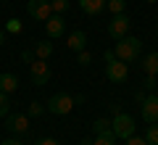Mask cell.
I'll return each mask as SVG.
<instances>
[{
  "label": "cell",
  "instance_id": "30bf717a",
  "mask_svg": "<svg viewBox=\"0 0 158 145\" xmlns=\"http://www.w3.org/2000/svg\"><path fill=\"white\" fill-rule=\"evenodd\" d=\"M6 127L16 134H27L29 132V116L27 113H8L6 116Z\"/></svg>",
  "mask_w": 158,
  "mask_h": 145
},
{
  "label": "cell",
  "instance_id": "9c48e42d",
  "mask_svg": "<svg viewBox=\"0 0 158 145\" xmlns=\"http://www.w3.org/2000/svg\"><path fill=\"white\" fill-rule=\"evenodd\" d=\"M45 34H48V40H61L63 34H66V21H63V16L53 13L45 21Z\"/></svg>",
  "mask_w": 158,
  "mask_h": 145
},
{
  "label": "cell",
  "instance_id": "52a82bcc",
  "mask_svg": "<svg viewBox=\"0 0 158 145\" xmlns=\"http://www.w3.org/2000/svg\"><path fill=\"white\" fill-rule=\"evenodd\" d=\"M27 11H29V16H32L34 21H42V24L53 16L50 0H29V3H27Z\"/></svg>",
  "mask_w": 158,
  "mask_h": 145
},
{
  "label": "cell",
  "instance_id": "ffe728a7",
  "mask_svg": "<svg viewBox=\"0 0 158 145\" xmlns=\"http://www.w3.org/2000/svg\"><path fill=\"white\" fill-rule=\"evenodd\" d=\"M6 32H11V34H21V32H24V24L19 21V19H8V24H6Z\"/></svg>",
  "mask_w": 158,
  "mask_h": 145
},
{
  "label": "cell",
  "instance_id": "9a60e30c",
  "mask_svg": "<svg viewBox=\"0 0 158 145\" xmlns=\"http://www.w3.org/2000/svg\"><path fill=\"white\" fill-rule=\"evenodd\" d=\"M32 53H34V58H40V61H48V58L53 56V42H48V40H42V42H34Z\"/></svg>",
  "mask_w": 158,
  "mask_h": 145
},
{
  "label": "cell",
  "instance_id": "5b68a950",
  "mask_svg": "<svg viewBox=\"0 0 158 145\" xmlns=\"http://www.w3.org/2000/svg\"><path fill=\"white\" fill-rule=\"evenodd\" d=\"M29 77H32V82L37 84V87H45V84L50 82L53 71H50V66H48V61H40V58H34V61L29 63Z\"/></svg>",
  "mask_w": 158,
  "mask_h": 145
},
{
  "label": "cell",
  "instance_id": "f1b7e54d",
  "mask_svg": "<svg viewBox=\"0 0 158 145\" xmlns=\"http://www.w3.org/2000/svg\"><path fill=\"white\" fill-rule=\"evenodd\" d=\"M6 42V32H3V29H0V45Z\"/></svg>",
  "mask_w": 158,
  "mask_h": 145
},
{
  "label": "cell",
  "instance_id": "3957f363",
  "mask_svg": "<svg viewBox=\"0 0 158 145\" xmlns=\"http://www.w3.org/2000/svg\"><path fill=\"white\" fill-rule=\"evenodd\" d=\"M103 58H106V77L111 79V82H116V84L127 82V77H129V66H127L124 61H118V58L113 56V50H106Z\"/></svg>",
  "mask_w": 158,
  "mask_h": 145
},
{
  "label": "cell",
  "instance_id": "277c9868",
  "mask_svg": "<svg viewBox=\"0 0 158 145\" xmlns=\"http://www.w3.org/2000/svg\"><path fill=\"white\" fill-rule=\"evenodd\" d=\"M111 127H113V134L116 140H129L135 134V119L124 111H113V119H111Z\"/></svg>",
  "mask_w": 158,
  "mask_h": 145
},
{
  "label": "cell",
  "instance_id": "603a6c76",
  "mask_svg": "<svg viewBox=\"0 0 158 145\" xmlns=\"http://www.w3.org/2000/svg\"><path fill=\"white\" fill-rule=\"evenodd\" d=\"M90 61H92V56H90V50H87V48L77 53V63H79V66H90Z\"/></svg>",
  "mask_w": 158,
  "mask_h": 145
},
{
  "label": "cell",
  "instance_id": "484cf974",
  "mask_svg": "<svg viewBox=\"0 0 158 145\" xmlns=\"http://www.w3.org/2000/svg\"><path fill=\"white\" fill-rule=\"evenodd\" d=\"M34 145H61V143H58L56 137H42V140H37Z\"/></svg>",
  "mask_w": 158,
  "mask_h": 145
},
{
  "label": "cell",
  "instance_id": "ac0fdd59",
  "mask_svg": "<svg viewBox=\"0 0 158 145\" xmlns=\"http://www.w3.org/2000/svg\"><path fill=\"white\" fill-rule=\"evenodd\" d=\"M50 8H53V13L63 16V13L69 11V0H50Z\"/></svg>",
  "mask_w": 158,
  "mask_h": 145
},
{
  "label": "cell",
  "instance_id": "e0dca14e",
  "mask_svg": "<svg viewBox=\"0 0 158 145\" xmlns=\"http://www.w3.org/2000/svg\"><path fill=\"white\" fill-rule=\"evenodd\" d=\"M106 8L113 13V16H118V13H124V8H127V0H106Z\"/></svg>",
  "mask_w": 158,
  "mask_h": 145
},
{
  "label": "cell",
  "instance_id": "83f0119b",
  "mask_svg": "<svg viewBox=\"0 0 158 145\" xmlns=\"http://www.w3.org/2000/svg\"><path fill=\"white\" fill-rule=\"evenodd\" d=\"M0 145H21L19 140H6V143H0Z\"/></svg>",
  "mask_w": 158,
  "mask_h": 145
},
{
  "label": "cell",
  "instance_id": "d6986e66",
  "mask_svg": "<svg viewBox=\"0 0 158 145\" xmlns=\"http://www.w3.org/2000/svg\"><path fill=\"white\" fill-rule=\"evenodd\" d=\"M92 145H116V134H98L95 140H92Z\"/></svg>",
  "mask_w": 158,
  "mask_h": 145
},
{
  "label": "cell",
  "instance_id": "d4e9b609",
  "mask_svg": "<svg viewBox=\"0 0 158 145\" xmlns=\"http://www.w3.org/2000/svg\"><path fill=\"white\" fill-rule=\"evenodd\" d=\"M124 143H127V145H150L145 137H137V134H132V137H129V140H124Z\"/></svg>",
  "mask_w": 158,
  "mask_h": 145
},
{
  "label": "cell",
  "instance_id": "44dd1931",
  "mask_svg": "<svg viewBox=\"0 0 158 145\" xmlns=\"http://www.w3.org/2000/svg\"><path fill=\"white\" fill-rule=\"evenodd\" d=\"M145 140L150 145H158V124H150V127L145 129Z\"/></svg>",
  "mask_w": 158,
  "mask_h": 145
},
{
  "label": "cell",
  "instance_id": "4dcf8cb0",
  "mask_svg": "<svg viewBox=\"0 0 158 145\" xmlns=\"http://www.w3.org/2000/svg\"><path fill=\"white\" fill-rule=\"evenodd\" d=\"M145 3H158V0H145Z\"/></svg>",
  "mask_w": 158,
  "mask_h": 145
},
{
  "label": "cell",
  "instance_id": "2e32d148",
  "mask_svg": "<svg viewBox=\"0 0 158 145\" xmlns=\"http://www.w3.org/2000/svg\"><path fill=\"white\" fill-rule=\"evenodd\" d=\"M113 132V127H111V119H103V116H98L95 122H92V134H111Z\"/></svg>",
  "mask_w": 158,
  "mask_h": 145
},
{
  "label": "cell",
  "instance_id": "ba28073f",
  "mask_svg": "<svg viewBox=\"0 0 158 145\" xmlns=\"http://www.w3.org/2000/svg\"><path fill=\"white\" fill-rule=\"evenodd\" d=\"M140 113L148 124H158V95H142Z\"/></svg>",
  "mask_w": 158,
  "mask_h": 145
},
{
  "label": "cell",
  "instance_id": "7402d4cb",
  "mask_svg": "<svg viewBox=\"0 0 158 145\" xmlns=\"http://www.w3.org/2000/svg\"><path fill=\"white\" fill-rule=\"evenodd\" d=\"M8 111H11V100H8L6 92H0V119L8 116Z\"/></svg>",
  "mask_w": 158,
  "mask_h": 145
},
{
  "label": "cell",
  "instance_id": "4316f807",
  "mask_svg": "<svg viewBox=\"0 0 158 145\" xmlns=\"http://www.w3.org/2000/svg\"><path fill=\"white\" fill-rule=\"evenodd\" d=\"M21 61L32 63V61H34V53H32V50H24V53H21Z\"/></svg>",
  "mask_w": 158,
  "mask_h": 145
},
{
  "label": "cell",
  "instance_id": "f546056e",
  "mask_svg": "<svg viewBox=\"0 0 158 145\" xmlns=\"http://www.w3.org/2000/svg\"><path fill=\"white\" fill-rule=\"evenodd\" d=\"M82 145H92V140H90V137H85V140H82Z\"/></svg>",
  "mask_w": 158,
  "mask_h": 145
},
{
  "label": "cell",
  "instance_id": "5bb4252c",
  "mask_svg": "<svg viewBox=\"0 0 158 145\" xmlns=\"http://www.w3.org/2000/svg\"><path fill=\"white\" fill-rule=\"evenodd\" d=\"M142 71H145L148 77H158V50L148 53V56L142 58Z\"/></svg>",
  "mask_w": 158,
  "mask_h": 145
},
{
  "label": "cell",
  "instance_id": "7a4b0ae2",
  "mask_svg": "<svg viewBox=\"0 0 158 145\" xmlns=\"http://www.w3.org/2000/svg\"><path fill=\"white\" fill-rule=\"evenodd\" d=\"M142 53V42L137 37H132V34H127V37L116 40V45H113V56L118 58V61H124V63H132L137 61Z\"/></svg>",
  "mask_w": 158,
  "mask_h": 145
},
{
  "label": "cell",
  "instance_id": "6da1fadb",
  "mask_svg": "<svg viewBox=\"0 0 158 145\" xmlns=\"http://www.w3.org/2000/svg\"><path fill=\"white\" fill-rule=\"evenodd\" d=\"M77 103H82V98H77V95H71V92H56V95L48 98L45 111H50L53 116H69Z\"/></svg>",
  "mask_w": 158,
  "mask_h": 145
},
{
  "label": "cell",
  "instance_id": "4fadbf2b",
  "mask_svg": "<svg viewBox=\"0 0 158 145\" xmlns=\"http://www.w3.org/2000/svg\"><path fill=\"white\" fill-rule=\"evenodd\" d=\"M79 8L85 16H98L106 8V0H79Z\"/></svg>",
  "mask_w": 158,
  "mask_h": 145
},
{
  "label": "cell",
  "instance_id": "8fae6325",
  "mask_svg": "<svg viewBox=\"0 0 158 145\" xmlns=\"http://www.w3.org/2000/svg\"><path fill=\"white\" fill-rule=\"evenodd\" d=\"M66 45H69V50H74V53L85 50V48H87V34L82 32V29H77V32H71L66 37Z\"/></svg>",
  "mask_w": 158,
  "mask_h": 145
},
{
  "label": "cell",
  "instance_id": "7c38bea8",
  "mask_svg": "<svg viewBox=\"0 0 158 145\" xmlns=\"http://www.w3.org/2000/svg\"><path fill=\"white\" fill-rule=\"evenodd\" d=\"M19 90V77L11 71H3L0 74V92H6V95H13Z\"/></svg>",
  "mask_w": 158,
  "mask_h": 145
},
{
  "label": "cell",
  "instance_id": "8992f818",
  "mask_svg": "<svg viewBox=\"0 0 158 145\" xmlns=\"http://www.w3.org/2000/svg\"><path fill=\"white\" fill-rule=\"evenodd\" d=\"M129 27H132L129 16H127V13H118V16H113L111 21H108V37L111 40L127 37V34H129Z\"/></svg>",
  "mask_w": 158,
  "mask_h": 145
},
{
  "label": "cell",
  "instance_id": "cb8c5ba5",
  "mask_svg": "<svg viewBox=\"0 0 158 145\" xmlns=\"http://www.w3.org/2000/svg\"><path fill=\"white\" fill-rule=\"evenodd\" d=\"M42 111H45V106L37 103V100H32V103H29V108H27V116H40Z\"/></svg>",
  "mask_w": 158,
  "mask_h": 145
}]
</instances>
